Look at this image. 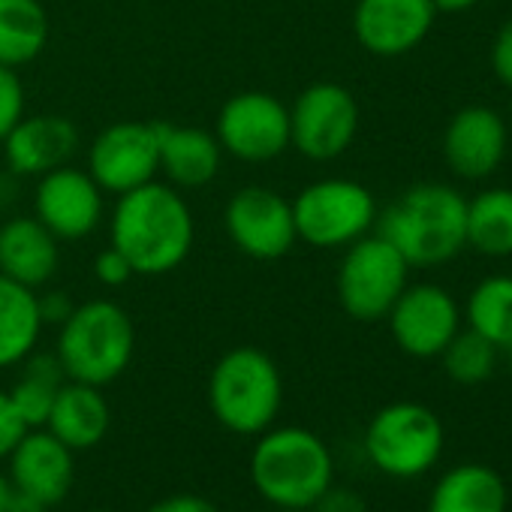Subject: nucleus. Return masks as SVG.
I'll return each mask as SVG.
<instances>
[{"label":"nucleus","mask_w":512,"mask_h":512,"mask_svg":"<svg viewBox=\"0 0 512 512\" xmlns=\"http://www.w3.org/2000/svg\"><path fill=\"white\" fill-rule=\"evenodd\" d=\"M190 244V208L169 184L148 181L121 193L112 214V247L127 256L133 275H166L178 269Z\"/></svg>","instance_id":"nucleus-1"},{"label":"nucleus","mask_w":512,"mask_h":512,"mask_svg":"<svg viewBox=\"0 0 512 512\" xmlns=\"http://www.w3.org/2000/svg\"><path fill=\"white\" fill-rule=\"evenodd\" d=\"M250 485L275 509H311L335 482V458L326 440L302 425H272L256 434Z\"/></svg>","instance_id":"nucleus-2"},{"label":"nucleus","mask_w":512,"mask_h":512,"mask_svg":"<svg viewBox=\"0 0 512 512\" xmlns=\"http://www.w3.org/2000/svg\"><path fill=\"white\" fill-rule=\"evenodd\" d=\"M380 235L407 266L446 263L467 244V202L446 184H416L383 211Z\"/></svg>","instance_id":"nucleus-3"},{"label":"nucleus","mask_w":512,"mask_h":512,"mask_svg":"<svg viewBox=\"0 0 512 512\" xmlns=\"http://www.w3.org/2000/svg\"><path fill=\"white\" fill-rule=\"evenodd\" d=\"M284 401V380L275 359L256 347H235L217 359L208 377V407L220 428L256 437L275 425Z\"/></svg>","instance_id":"nucleus-4"},{"label":"nucleus","mask_w":512,"mask_h":512,"mask_svg":"<svg viewBox=\"0 0 512 512\" xmlns=\"http://www.w3.org/2000/svg\"><path fill=\"white\" fill-rule=\"evenodd\" d=\"M133 350L136 332L127 311L109 299H94L61 323L55 356L67 380L103 389L127 371Z\"/></svg>","instance_id":"nucleus-5"},{"label":"nucleus","mask_w":512,"mask_h":512,"mask_svg":"<svg viewBox=\"0 0 512 512\" xmlns=\"http://www.w3.org/2000/svg\"><path fill=\"white\" fill-rule=\"evenodd\" d=\"M446 431L434 410L416 401H395L374 413L365 428V455L389 479H419L443 455Z\"/></svg>","instance_id":"nucleus-6"},{"label":"nucleus","mask_w":512,"mask_h":512,"mask_svg":"<svg viewBox=\"0 0 512 512\" xmlns=\"http://www.w3.org/2000/svg\"><path fill=\"white\" fill-rule=\"evenodd\" d=\"M407 269V260L383 235L356 238L338 272L341 308L359 323L383 320L407 290Z\"/></svg>","instance_id":"nucleus-7"},{"label":"nucleus","mask_w":512,"mask_h":512,"mask_svg":"<svg viewBox=\"0 0 512 512\" xmlns=\"http://www.w3.org/2000/svg\"><path fill=\"white\" fill-rule=\"evenodd\" d=\"M377 217L374 196L344 178H326L305 187L293 202L296 235L314 247H341L362 238Z\"/></svg>","instance_id":"nucleus-8"},{"label":"nucleus","mask_w":512,"mask_h":512,"mask_svg":"<svg viewBox=\"0 0 512 512\" xmlns=\"http://www.w3.org/2000/svg\"><path fill=\"white\" fill-rule=\"evenodd\" d=\"M359 127L353 94L335 82H317L299 94L290 109V142L311 160H335L344 154Z\"/></svg>","instance_id":"nucleus-9"},{"label":"nucleus","mask_w":512,"mask_h":512,"mask_svg":"<svg viewBox=\"0 0 512 512\" xmlns=\"http://www.w3.org/2000/svg\"><path fill=\"white\" fill-rule=\"evenodd\" d=\"M217 142L238 160H272L290 148V109L263 91L235 94L220 109Z\"/></svg>","instance_id":"nucleus-10"},{"label":"nucleus","mask_w":512,"mask_h":512,"mask_svg":"<svg viewBox=\"0 0 512 512\" xmlns=\"http://www.w3.org/2000/svg\"><path fill=\"white\" fill-rule=\"evenodd\" d=\"M7 476L22 503L49 512L61 506L76 485V452L52 431L31 428L10 452Z\"/></svg>","instance_id":"nucleus-11"},{"label":"nucleus","mask_w":512,"mask_h":512,"mask_svg":"<svg viewBox=\"0 0 512 512\" xmlns=\"http://www.w3.org/2000/svg\"><path fill=\"white\" fill-rule=\"evenodd\" d=\"M226 232L253 260H278L299 238L293 202L269 187H244L226 205Z\"/></svg>","instance_id":"nucleus-12"},{"label":"nucleus","mask_w":512,"mask_h":512,"mask_svg":"<svg viewBox=\"0 0 512 512\" xmlns=\"http://www.w3.org/2000/svg\"><path fill=\"white\" fill-rule=\"evenodd\" d=\"M160 169L154 124L124 121L106 127L88 154V175L109 193H127L154 181Z\"/></svg>","instance_id":"nucleus-13"},{"label":"nucleus","mask_w":512,"mask_h":512,"mask_svg":"<svg viewBox=\"0 0 512 512\" xmlns=\"http://www.w3.org/2000/svg\"><path fill=\"white\" fill-rule=\"evenodd\" d=\"M386 317L395 344L416 359L440 356L446 344L458 335V320H461L455 299L434 284H419L404 290Z\"/></svg>","instance_id":"nucleus-14"},{"label":"nucleus","mask_w":512,"mask_h":512,"mask_svg":"<svg viewBox=\"0 0 512 512\" xmlns=\"http://www.w3.org/2000/svg\"><path fill=\"white\" fill-rule=\"evenodd\" d=\"M37 220L55 238H85L97 229L103 214L100 184L73 166H58L40 175L37 184Z\"/></svg>","instance_id":"nucleus-15"},{"label":"nucleus","mask_w":512,"mask_h":512,"mask_svg":"<svg viewBox=\"0 0 512 512\" xmlns=\"http://www.w3.org/2000/svg\"><path fill=\"white\" fill-rule=\"evenodd\" d=\"M434 13L431 0H359L353 31L371 55L398 58L425 40Z\"/></svg>","instance_id":"nucleus-16"},{"label":"nucleus","mask_w":512,"mask_h":512,"mask_svg":"<svg viewBox=\"0 0 512 512\" xmlns=\"http://www.w3.org/2000/svg\"><path fill=\"white\" fill-rule=\"evenodd\" d=\"M443 151L461 178H485L506 154V127L497 112L485 106H467L449 121Z\"/></svg>","instance_id":"nucleus-17"},{"label":"nucleus","mask_w":512,"mask_h":512,"mask_svg":"<svg viewBox=\"0 0 512 512\" xmlns=\"http://www.w3.org/2000/svg\"><path fill=\"white\" fill-rule=\"evenodd\" d=\"M7 166L13 175H46L67 160L79 148V133L70 118L61 115H34L22 118L4 139Z\"/></svg>","instance_id":"nucleus-18"},{"label":"nucleus","mask_w":512,"mask_h":512,"mask_svg":"<svg viewBox=\"0 0 512 512\" xmlns=\"http://www.w3.org/2000/svg\"><path fill=\"white\" fill-rule=\"evenodd\" d=\"M109 425H112V410H109V401L103 398L100 386L67 380L58 389L43 428L52 431L67 449L88 452L106 440Z\"/></svg>","instance_id":"nucleus-19"},{"label":"nucleus","mask_w":512,"mask_h":512,"mask_svg":"<svg viewBox=\"0 0 512 512\" xmlns=\"http://www.w3.org/2000/svg\"><path fill=\"white\" fill-rule=\"evenodd\" d=\"M58 269V238L37 217H13L0 226V275L31 290L52 281Z\"/></svg>","instance_id":"nucleus-20"},{"label":"nucleus","mask_w":512,"mask_h":512,"mask_svg":"<svg viewBox=\"0 0 512 512\" xmlns=\"http://www.w3.org/2000/svg\"><path fill=\"white\" fill-rule=\"evenodd\" d=\"M160 169L178 187H202L220 169V142L196 127H175L154 121Z\"/></svg>","instance_id":"nucleus-21"},{"label":"nucleus","mask_w":512,"mask_h":512,"mask_svg":"<svg viewBox=\"0 0 512 512\" xmlns=\"http://www.w3.org/2000/svg\"><path fill=\"white\" fill-rule=\"evenodd\" d=\"M509 491L488 464H458L446 470L428 497V512H506Z\"/></svg>","instance_id":"nucleus-22"},{"label":"nucleus","mask_w":512,"mask_h":512,"mask_svg":"<svg viewBox=\"0 0 512 512\" xmlns=\"http://www.w3.org/2000/svg\"><path fill=\"white\" fill-rule=\"evenodd\" d=\"M43 332L40 305L31 287L0 275V368L22 365Z\"/></svg>","instance_id":"nucleus-23"},{"label":"nucleus","mask_w":512,"mask_h":512,"mask_svg":"<svg viewBox=\"0 0 512 512\" xmlns=\"http://www.w3.org/2000/svg\"><path fill=\"white\" fill-rule=\"evenodd\" d=\"M49 40V16L40 0H0V64L22 67Z\"/></svg>","instance_id":"nucleus-24"},{"label":"nucleus","mask_w":512,"mask_h":512,"mask_svg":"<svg viewBox=\"0 0 512 512\" xmlns=\"http://www.w3.org/2000/svg\"><path fill=\"white\" fill-rule=\"evenodd\" d=\"M22 365H25L22 377L16 380L10 398H13V404H16V410L28 428H43L49 419V410L55 404L58 389L67 383V374H64L58 356H52V353L28 356Z\"/></svg>","instance_id":"nucleus-25"},{"label":"nucleus","mask_w":512,"mask_h":512,"mask_svg":"<svg viewBox=\"0 0 512 512\" xmlns=\"http://www.w3.org/2000/svg\"><path fill=\"white\" fill-rule=\"evenodd\" d=\"M467 244L485 256L512 253V190L494 187L467 202Z\"/></svg>","instance_id":"nucleus-26"},{"label":"nucleus","mask_w":512,"mask_h":512,"mask_svg":"<svg viewBox=\"0 0 512 512\" xmlns=\"http://www.w3.org/2000/svg\"><path fill=\"white\" fill-rule=\"evenodd\" d=\"M470 329L488 338L497 350L512 344V278L482 281L467 302Z\"/></svg>","instance_id":"nucleus-27"},{"label":"nucleus","mask_w":512,"mask_h":512,"mask_svg":"<svg viewBox=\"0 0 512 512\" xmlns=\"http://www.w3.org/2000/svg\"><path fill=\"white\" fill-rule=\"evenodd\" d=\"M443 356V368L446 374L461 383V386H479L491 377L494 371V362H497V347L482 338L479 332H458L446 350L440 353Z\"/></svg>","instance_id":"nucleus-28"},{"label":"nucleus","mask_w":512,"mask_h":512,"mask_svg":"<svg viewBox=\"0 0 512 512\" xmlns=\"http://www.w3.org/2000/svg\"><path fill=\"white\" fill-rule=\"evenodd\" d=\"M25 118V88L16 76V67L0 64V139Z\"/></svg>","instance_id":"nucleus-29"},{"label":"nucleus","mask_w":512,"mask_h":512,"mask_svg":"<svg viewBox=\"0 0 512 512\" xmlns=\"http://www.w3.org/2000/svg\"><path fill=\"white\" fill-rule=\"evenodd\" d=\"M31 428L25 425V419L19 416L10 392H0V461H7L10 452L16 449V443L28 434Z\"/></svg>","instance_id":"nucleus-30"},{"label":"nucleus","mask_w":512,"mask_h":512,"mask_svg":"<svg viewBox=\"0 0 512 512\" xmlns=\"http://www.w3.org/2000/svg\"><path fill=\"white\" fill-rule=\"evenodd\" d=\"M94 275L106 287H121V284H127L133 278V266L127 263V256L121 250L109 247L94 260Z\"/></svg>","instance_id":"nucleus-31"},{"label":"nucleus","mask_w":512,"mask_h":512,"mask_svg":"<svg viewBox=\"0 0 512 512\" xmlns=\"http://www.w3.org/2000/svg\"><path fill=\"white\" fill-rule=\"evenodd\" d=\"M311 512H368V503L359 491L332 482L329 491L311 506Z\"/></svg>","instance_id":"nucleus-32"},{"label":"nucleus","mask_w":512,"mask_h":512,"mask_svg":"<svg viewBox=\"0 0 512 512\" xmlns=\"http://www.w3.org/2000/svg\"><path fill=\"white\" fill-rule=\"evenodd\" d=\"M145 512H220V506L202 494H190V491H181V494H169V497H160L157 503H151Z\"/></svg>","instance_id":"nucleus-33"},{"label":"nucleus","mask_w":512,"mask_h":512,"mask_svg":"<svg viewBox=\"0 0 512 512\" xmlns=\"http://www.w3.org/2000/svg\"><path fill=\"white\" fill-rule=\"evenodd\" d=\"M491 67L503 85L512 88V19L500 28L494 46H491Z\"/></svg>","instance_id":"nucleus-34"},{"label":"nucleus","mask_w":512,"mask_h":512,"mask_svg":"<svg viewBox=\"0 0 512 512\" xmlns=\"http://www.w3.org/2000/svg\"><path fill=\"white\" fill-rule=\"evenodd\" d=\"M37 305H40V317H43V326L46 323H64L70 314H73V299L67 293H46L43 299L37 296Z\"/></svg>","instance_id":"nucleus-35"},{"label":"nucleus","mask_w":512,"mask_h":512,"mask_svg":"<svg viewBox=\"0 0 512 512\" xmlns=\"http://www.w3.org/2000/svg\"><path fill=\"white\" fill-rule=\"evenodd\" d=\"M16 503H19V494L10 482L7 473H0V512H16Z\"/></svg>","instance_id":"nucleus-36"},{"label":"nucleus","mask_w":512,"mask_h":512,"mask_svg":"<svg viewBox=\"0 0 512 512\" xmlns=\"http://www.w3.org/2000/svg\"><path fill=\"white\" fill-rule=\"evenodd\" d=\"M431 4H434V10H440V13H464V10L476 7L479 0H431Z\"/></svg>","instance_id":"nucleus-37"},{"label":"nucleus","mask_w":512,"mask_h":512,"mask_svg":"<svg viewBox=\"0 0 512 512\" xmlns=\"http://www.w3.org/2000/svg\"><path fill=\"white\" fill-rule=\"evenodd\" d=\"M16 512H43V509H34V506H28V503H16Z\"/></svg>","instance_id":"nucleus-38"},{"label":"nucleus","mask_w":512,"mask_h":512,"mask_svg":"<svg viewBox=\"0 0 512 512\" xmlns=\"http://www.w3.org/2000/svg\"><path fill=\"white\" fill-rule=\"evenodd\" d=\"M503 350H506V365H509V374H512V344L503 347Z\"/></svg>","instance_id":"nucleus-39"},{"label":"nucleus","mask_w":512,"mask_h":512,"mask_svg":"<svg viewBox=\"0 0 512 512\" xmlns=\"http://www.w3.org/2000/svg\"><path fill=\"white\" fill-rule=\"evenodd\" d=\"M275 512H311V509H275Z\"/></svg>","instance_id":"nucleus-40"},{"label":"nucleus","mask_w":512,"mask_h":512,"mask_svg":"<svg viewBox=\"0 0 512 512\" xmlns=\"http://www.w3.org/2000/svg\"><path fill=\"white\" fill-rule=\"evenodd\" d=\"M91 512H118V509H91Z\"/></svg>","instance_id":"nucleus-41"}]
</instances>
